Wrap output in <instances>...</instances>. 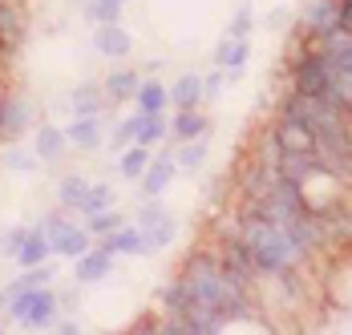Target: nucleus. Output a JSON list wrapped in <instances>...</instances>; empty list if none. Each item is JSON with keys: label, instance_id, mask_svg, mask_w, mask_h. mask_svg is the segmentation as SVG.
Returning <instances> with one entry per match:
<instances>
[{"label": "nucleus", "instance_id": "f8f14e48", "mask_svg": "<svg viewBox=\"0 0 352 335\" xmlns=\"http://www.w3.org/2000/svg\"><path fill=\"white\" fill-rule=\"evenodd\" d=\"M65 134H69V146L94 154V150H102V141H106V126H102V117H73L69 126H65Z\"/></svg>", "mask_w": 352, "mask_h": 335}, {"label": "nucleus", "instance_id": "cd10ccee", "mask_svg": "<svg viewBox=\"0 0 352 335\" xmlns=\"http://www.w3.org/2000/svg\"><path fill=\"white\" fill-rule=\"evenodd\" d=\"M0 166L12 170V174H33L41 166V158H36V150H16V146H8V150H0Z\"/></svg>", "mask_w": 352, "mask_h": 335}, {"label": "nucleus", "instance_id": "e433bc0d", "mask_svg": "<svg viewBox=\"0 0 352 335\" xmlns=\"http://www.w3.org/2000/svg\"><path fill=\"white\" fill-rule=\"evenodd\" d=\"M0 311H8V291L0 287Z\"/></svg>", "mask_w": 352, "mask_h": 335}, {"label": "nucleus", "instance_id": "72a5a7b5", "mask_svg": "<svg viewBox=\"0 0 352 335\" xmlns=\"http://www.w3.org/2000/svg\"><path fill=\"white\" fill-rule=\"evenodd\" d=\"M287 25H296V21H292V12H287V4H276V8L267 12V29H276V33H280V29H287Z\"/></svg>", "mask_w": 352, "mask_h": 335}, {"label": "nucleus", "instance_id": "ddd939ff", "mask_svg": "<svg viewBox=\"0 0 352 335\" xmlns=\"http://www.w3.org/2000/svg\"><path fill=\"white\" fill-rule=\"evenodd\" d=\"M102 89H106L109 105H126V101L138 97V89H142V73H138V69H113L106 81H102Z\"/></svg>", "mask_w": 352, "mask_h": 335}, {"label": "nucleus", "instance_id": "393cba45", "mask_svg": "<svg viewBox=\"0 0 352 335\" xmlns=\"http://www.w3.org/2000/svg\"><path fill=\"white\" fill-rule=\"evenodd\" d=\"M126 222V214L122 210H113V206H106V210H94V214H85V231L94 238H106V235H113L118 227Z\"/></svg>", "mask_w": 352, "mask_h": 335}, {"label": "nucleus", "instance_id": "f257e3e1", "mask_svg": "<svg viewBox=\"0 0 352 335\" xmlns=\"http://www.w3.org/2000/svg\"><path fill=\"white\" fill-rule=\"evenodd\" d=\"M235 227H239V238L251 251V263L263 275H280V270H308L320 255L296 235L292 227L283 222H272L263 214H251V210H239L235 206Z\"/></svg>", "mask_w": 352, "mask_h": 335}, {"label": "nucleus", "instance_id": "a211bd4d", "mask_svg": "<svg viewBox=\"0 0 352 335\" xmlns=\"http://www.w3.org/2000/svg\"><path fill=\"white\" fill-rule=\"evenodd\" d=\"M203 77L199 73H182L175 85H170V105L175 109H199L203 105Z\"/></svg>", "mask_w": 352, "mask_h": 335}, {"label": "nucleus", "instance_id": "1a4fd4ad", "mask_svg": "<svg viewBox=\"0 0 352 335\" xmlns=\"http://www.w3.org/2000/svg\"><path fill=\"white\" fill-rule=\"evenodd\" d=\"M94 49H98V57H106V61H122V57L134 53V36L126 33L122 25H98Z\"/></svg>", "mask_w": 352, "mask_h": 335}, {"label": "nucleus", "instance_id": "bb28decb", "mask_svg": "<svg viewBox=\"0 0 352 335\" xmlns=\"http://www.w3.org/2000/svg\"><path fill=\"white\" fill-rule=\"evenodd\" d=\"M126 4L130 0H85V16L98 21V25H118V16H122Z\"/></svg>", "mask_w": 352, "mask_h": 335}, {"label": "nucleus", "instance_id": "0eeeda50", "mask_svg": "<svg viewBox=\"0 0 352 335\" xmlns=\"http://www.w3.org/2000/svg\"><path fill=\"white\" fill-rule=\"evenodd\" d=\"M178 174V158L175 150H158V158H150V166H146V174H142V198H162L166 194V186L175 182Z\"/></svg>", "mask_w": 352, "mask_h": 335}, {"label": "nucleus", "instance_id": "9d476101", "mask_svg": "<svg viewBox=\"0 0 352 335\" xmlns=\"http://www.w3.org/2000/svg\"><path fill=\"white\" fill-rule=\"evenodd\" d=\"M247 57H251V36H227V33H223L219 49H214V65L227 69V73H231V81L243 73Z\"/></svg>", "mask_w": 352, "mask_h": 335}, {"label": "nucleus", "instance_id": "4468645a", "mask_svg": "<svg viewBox=\"0 0 352 335\" xmlns=\"http://www.w3.org/2000/svg\"><path fill=\"white\" fill-rule=\"evenodd\" d=\"M106 105H109L106 89H102V85H94V81H81V85L69 93L73 117H102V109H106Z\"/></svg>", "mask_w": 352, "mask_h": 335}, {"label": "nucleus", "instance_id": "9b49d317", "mask_svg": "<svg viewBox=\"0 0 352 335\" xmlns=\"http://www.w3.org/2000/svg\"><path fill=\"white\" fill-rule=\"evenodd\" d=\"M29 122H33V101L16 97V93H12V97L4 93V109H0V141H12Z\"/></svg>", "mask_w": 352, "mask_h": 335}, {"label": "nucleus", "instance_id": "5701e85b", "mask_svg": "<svg viewBox=\"0 0 352 335\" xmlns=\"http://www.w3.org/2000/svg\"><path fill=\"white\" fill-rule=\"evenodd\" d=\"M207 154H211L207 137H190V141H178V150H175L178 170H186V174H199V170L207 166Z\"/></svg>", "mask_w": 352, "mask_h": 335}, {"label": "nucleus", "instance_id": "2eb2a0df", "mask_svg": "<svg viewBox=\"0 0 352 335\" xmlns=\"http://www.w3.org/2000/svg\"><path fill=\"white\" fill-rule=\"evenodd\" d=\"M211 134V117L203 113V105L199 109H175V117H170V137L175 141H190V137H207Z\"/></svg>", "mask_w": 352, "mask_h": 335}, {"label": "nucleus", "instance_id": "473e14b6", "mask_svg": "<svg viewBox=\"0 0 352 335\" xmlns=\"http://www.w3.org/2000/svg\"><path fill=\"white\" fill-rule=\"evenodd\" d=\"M227 81H231V73H227V69H219V65H214L211 73L203 77V97H207V101H214L219 93H223V89H227Z\"/></svg>", "mask_w": 352, "mask_h": 335}, {"label": "nucleus", "instance_id": "dca6fc26", "mask_svg": "<svg viewBox=\"0 0 352 335\" xmlns=\"http://www.w3.org/2000/svg\"><path fill=\"white\" fill-rule=\"evenodd\" d=\"M98 242H106L113 255H126V259H146V238H142V227L134 222V227H118L113 235H106V238H98Z\"/></svg>", "mask_w": 352, "mask_h": 335}, {"label": "nucleus", "instance_id": "6ab92c4d", "mask_svg": "<svg viewBox=\"0 0 352 335\" xmlns=\"http://www.w3.org/2000/svg\"><path fill=\"white\" fill-rule=\"evenodd\" d=\"M65 146H69V134L61 130V126H41L33 137V150L41 162H57L61 154H65Z\"/></svg>", "mask_w": 352, "mask_h": 335}, {"label": "nucleus", "instance_id": "7ed1b4c3", "mask_svg": "<svg viewBox=\"0 0 352 335\" xmlns=\"http://www.w3.org/2000/svg\"><path fill=\"white\" fill-rule=\"evenodd\" d=\"M320 235H324V255L332 251H352V194H336V198L316 206Z\"/></svg>", "mask_w": 352, "mask_h": 335}, {"label": "nucleus", "instance_id": "20e7f679", "mask_svg": "<svg viewBox=\"0 0 352 335\" xmlns=\"http://www.w3.org/2000/svg\"><path fill=\"white\" fill-rule=\"evenodd\" d=\"M138 227H142V238H146V259L166 251V246H175V238H178V218L158 198H142Z\"/></svg>", "mask_w": 352, "mask_h": 335}, {"label": "nucleus", "instance_id": "c85d7f7f", "mask_svg": "<svg viewBox=\"0 0 352 335\" xmlns=\"http://www.w3.org/2000/svg\"><path fill=\"white\" fill-rule=\"evenodd\" d=\"M170 137V122H166V113H146V126H142V134H138V141L142 146H162Z\"/></svg>", "mask_w": 352, "mask_h": 335}, {"label": "nucleus", "instance_id": "423d86ee", "mask_svg": "<svg viewBox=\"0 0 352 335\" xmlns=\"http://www.w3.org/2000/svg\"><path fill=\"white\" fill-rule=\"evenodd\" d=\"M113 251H109L106 242H98V246H89L81 259H73V279H77V287H94V283H106L109 275H113Z\"/></svg>", "mask_w": 352, "mask_h": 335}, {"label": "nucleus", "instance_id": "a878e982", "mask_svg": "<svg viewBox=\"0 0 352 335\" xmlns=\"http://www.w3.org/2000/svg\"><path fill=\"white\" fill-rule=\"evenodd\" d=\"M49 283H53V267H49V263H41V267H25L21 270V279H12L8 295H21V291H29V287H49Z\"/></svg>", "mask_w": 352, "mask_h": 335}, {"label": "nucleus", "instance_id": "c9c22d12", "mask_svg": "<svg viewBox=\"0 0 352 335\" xmlns=\"http://www.w3.org/2000/svg\"><path fill=\"white\" fill-rule=\"evenodd\" d=\"M336 25H340L344 33H352V0H340V8H336Z\"/></svg>", "mask_w": 352, "mask_h": 335}, {"label": "nucleus", "instance_id": "f03ea898", "mask_svg": "<svg viewBox=\"0 0 352 335\" xmlns=\"http://www.w3.org/2000/svg\"><path fill=\"white\" fill-rule=\"evenodd\" d=\"M61 311V295L53 287H29L21 295H8V319L16 327H49Z\"/></svg>", "mask_w": 352, "mask_h": 335}, {"label": "nucleus", "instance_id": "f3484780", "mask_svg": "<svg viewBox=\"0 0 352 335\" xmlns=\"http://www.w3.org/2000/svg\"><path fill=\"white\" fill-rule=\"evenodd\" d=\"M53 259V246H49V235L41 231V222L29 227V238L21 242V251H16V263L21 267H41V263H49Z\"/></svg>", "mask_w": 352, "mask_h": 335}, {"label": "nucleus", "instance_id": "7c9ffc66", "mask_svg": "<svg viewBox=\"0 0 352 335\" xmlns=\"http://www.w3.org/2000/svg\"><path fill=\"white\" fill-rule=\"evenodd\" d=\"M106 206H113V190H109L106 182H94L89 186V198L81 206V214H94V210H106Z\"/></svg>", "mask_w": 352, "mask_h": 335}, {"label": "nucleus", "instance_id": "412c9836", "mask_svg": "<svg viewBox=\"0 0 352 335\" xmlns=\"http://www.w3.org/2000/svg\"><path fill=\"white\" fill-rule=\"evenodd\" d=\"M89 178H81V174H65L61 182H57V202L65 206V210H77L81 214V206H85V198H89Z\"/></svg>", "mask_w": 352, "mask_h": 335}, {"label": "nucleus", "instance_id": "aec40b11", "mask_svg": "<svg viewBox=\"0 0 352 335\" xmlns=\"http://www.w3.org/2000/svg\"><path fill=\"white\" fill-rule=\"evenodd\" d=\"M150 158H154V150L142 146V141H134V146H126V150L118 154V174H122L126 182H138L142 174H146V166H150Z\"/></svg>", "mask_w": 352, "mask_h": 335}, {"label": "nucleus", "instance_id": "2f4dec72", "mask_svg": "<svg viewBox=\"0 0 352 335\" xmlns=\"http://www.w3.org/2000/svg\"><path fill=\"white\" fill-rule=\"evenodd\" d=\"M25 238H29V227H12V231H4V235H0V259H16V251H21Z\"/></svg>", "mask_w": 352, "mask_h": 335}, {"label": "nucleus", "instance_id": "4be33fe9", "mask_svg": "<svg viewBox=\"0 0 352 335\" xmlns=\"http://www.w3.org/2000/svg\"><path fill=\"white\" fill-rule=\"evenodd\" d=\"M138 109L146 113H166V105H170V85H162L158 77H142V89H138Z\"/></svg>", "mask_w": 352, "mask_h": 335}, {"label": "nucleus", "instance_id": "f704fd0d", "mask_svg": "<svg viewBox=\"0 0 352 335\" xmlns=\"http://www.w3.org/2000/svg\"><path fill=\"white\" fill-rule=\"evenodd\" d=\"M49 327H53V332H61V335H73V332H81V323H77L73 315H61V319H53Z\"/></svg>", "mask_w": 352, "mask_h": 335}, {"label": "nucleus", "instance_id": "6e6552de", "mask_svg": "<svg viewBox=\"0 0 352 335\" xmlns=\"http://www.w3.org/2000/svg\"><path fill=\"white\" fill-rule=\"evenodd\" d=\"M336 8H340V0H308L296 16V36H320L336 29Z\"/></svg>", "mask_w": 352, "mask_h": 335}, {"label": "nucleus", "instance_id": "c756f323", "mask_svg": "<svg viewBox=\"0 0 352 335\" xmlns=\"http://www.w3.org/2000/svg\"><path fill=\"white\" fill-rule=\"evenodd\" d=\"M251 33H255V8H251V0H243L235 8L231 25H227V36H251Z\"/></svg>", "mask_w": 352, "mask_h": 335}, {"label": "nucleus", "instance_id": "39448f33", "mask_svg": "<svg viewBox=\"0 0 352 335\" xmlns=\"http://www.w3.org/2000/svg\"><path fill=\"white\" fill-rule=\"evenodd\" d=\"M41 231L49 235L53 255H61V259H81V255L94 246V235L85 231V222L77 227L65 214H45V218H41Z\"/></svg>", "mask_w": 352, "mask_h": 335}, {"label": "nucleus", "instance_id": "b1692460", "mask_svg": "<svg viewBox=\"0 0 352 335\" xmlns=\"http://www.w3.org/2000/svg\"><path fill=\"white\" fill-rule=\"evenodd\" d=\"M142 126H146V109H134L130 117H122L113 130H109V146L113 150H126V146H134L142 134Z\"/></svg>", "mask_w": 352, "mask_h": 335}]
</instances>
